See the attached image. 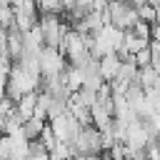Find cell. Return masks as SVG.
<instances>
[{
    "label": "cell",
    "mask_w": 160,
    "mask_h": 160,
    "mask_svg": "<svg viewBox=\"0 0 160 160\" xmlns=\"http://www.w3.org/2000/svg\"><path fill=\"white\" fill-rule=\"evenodd\" d=\"M105 18L110 25L120 28V30H130L138 20V8L130 0H108L105 5Z\"/></svg>",
    "instance_id": "obj_1"
},
{
    "label": "cell",
    "mask_w": 160,
    "mask_h": 160,
    "mask_svg": "<svg viewBox=\"0 0 160 160\" xmlns=\"http://www.w3.org/2000/svg\"><path fill=\"white\" fill-rule=\"evenodd\" d=\"M120 65H122V58L118 52H110V55H102L100 58V75L105 82H112L120 72Z\"/></svg>",
    "instance_id": "obj_2"
},
{
    "label": "cell",
    "mask_w": 160,
    "mask_h": 160,
    "mask_svg": "<svg viewBox=\"0 0 160 160\" xmlns=\"http://www.w3.org/2000/svg\"><path fill=\"white\" fill-rule=\"evenodd\" d=\"M158 78H160V72H158L152 65H145V68H138V78H135V80H138L145 90H150V88H155Z\"/></svg>",
    "instance_id": "obj_3"
},
{
    "label": "cell",
    "mask_w": 160,
    "mask_h": 160,
    "mask_svg": "<svg viewBox=\"0 0 160 160\" xmlns=\"http://www.w3.org/2000/svg\"><path fill=\"white\" fill-rule=\"evenodd\" d=\"M138 20H145V22H158V8L152 2H142L138 8Z\"/></svg>",
    "instance_id": "obj_4"
},
{
    "label": "cell",
    "mask_w": 160,
    "mask_h": 160,
    "mask_svg": "<svg viewBox=\"0 0 160 160\" xmlns=\"http://www.w3.org/2000/svg\"><path fill=\"white\" fill-rule=\"evenodd\" d=\"M132 60H135V65H138V68H145V65H152V55H150V45H148V48H142L140 52H135V55H132Z\"/></svg>",
    "instance_id": "obj_5"
},
{
    "label": "cell",
    "mask_w": 160,
    "mask_h": 160,
    "mask_svg": "<svg viewBox=\"0 0 160 160\" xmlns=\"http://www.w3.org/2000/svg\"><path fill=\"white\" fill-rule=\"evenodd\" d=\"M148 2H152L155 8H160V0H148Z\"/></svg>",
    "instance_id": "obj_6"
},
{
    "label": "cell",
    "mask_w": 160,
    "mask_h": 160,
    "mask_svg": "<svg viewBox=\"0 0 160 160\" xmlns=\"http://www.w3.org/2000/svg\"><path fill=\"white\" fill-rule=\"evenodd\" d=\"M158 22H160V8H158Z\"/></svg>",
    "instance_id": "obj_7"
}]
</instances>
